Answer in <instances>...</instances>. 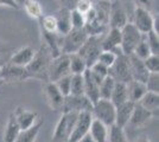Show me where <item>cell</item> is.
I'll list each match as a JSON object with an SVG mask.
<instances>
[{
    "instance_id": "6da1fadb",
    "label": "cell",
    "mask_w": 159,
    "mask_h": 142,
    "mask_svg": "<svg viewBox=\"0 0 159 142\" xmlns=\"http://www.w3.org/2000/svg\"><path fill=\"white\" fill-rule=\"evenodd\" d=\"M51 59H52V56L50 54L49 49L45 44H43L39 50L36 51L32 61L25 67L30 78H39V80L45 78L48 81L47 72Z\"/></svg>"
},
{
    "instance_id": "7a4b0ae2",
    "label": "cell",
    "mask_w": 159,
    "mask_h": 142,
    "mask_svg": "<svg viewBox=\"0 0 159 142\" xmlns=\"http://www.w3.org/2000/svg\"><path fill=\"white\" fill-rule=\"evenodd\" d=\"M88 33L83 28H71L69 32L61 38V54H76L83 43L87 41Z\"/></svg>"
},
{
    "instance_id": "3957f363",
    "label": "cell",
    "mask_w": 159,
    "mask_h": 142,
    "mask_svg": "<svg viewBox=\"0 0 159 142\" xmlns=\"http://www.w3.org/2000/svg\"><path fill=\"white\" fill-rule=\"evenodd\" d=\"M143 39H144V34L133 25V23H127L126 25L121 28V44H120V47H121L124 54H126V56L132 54L135 46Z\"/></svg>"
},
{
    "instance_id": "277c9868",
    "label": "cell",
    "mask_w": 159,
    "mask_h": 142,
    "mask_svg": "<svg viewBox=\"0 0 159 142\" xmlns=\"http://www.w3.org/2000/svg\"><path fill=\"white\" fill-rule=\"evenodd\" d=\"M77 115L79 113H74V111L62 114L53 131L52 142H68V139L75 126V122L77 120Z\"/></svg>"
},
{
    "instance_id": "5b68a950",
    "label": "cell",
    "mask_w": 159,
    "mask_h": 142,
    "mask_svg": "<svg viewBox=\"0 0 159 142\" xmlns=\"http://www.w3.org/2000/svg\"><path fill=\"white\" fill-rule=\"evenodd\" d=\"M92 115L94 118L105 123L107 127H111L115 122V105L111 100L99 98L95 103H93Z\"/></svg>"
},
{
    "instance_id": "8992f818",
    "label": "cell",
    "mask_w": 159,
    "mask_h": 142,
    "mask_svg": "<svg viewBox=\"0 0 159 142\" xmlns=\"http://www.w3.org/2000/svg\"><path fill=\"white\" fill-rule=\"evenodd\" d=\"M101 41H102V38L100 36H88L87 41L83 43L81 49L76 52L84 59L88 68H90L94 63L98 61L100 52L102 51Z\"/></svg>"
},
{
    "instance_id": "52a82bcc",
    "label": "cell",
    "mask_w": 159,
    "mask_h": 142,
    "mask_svg": "<svg viewBox=\"0 0 159 142\" xmlns=\"http://www.w3.org/2000/svg\"><path fill=\"white\" fill-rule=\"evenodd\" d=\"M69 64H70L69 54H61L60 56L52 58L48 68V82H56L64 76L71 75Z\"/></svg>"
},
{
    "instance_id": "ba28073f",
    "label": "cell",
    "mask_w": 159,
    "mask_h": 142,
    "mask_svg": "<svg viewBox=\"0 0 159 142\" xmlns=\"http://www.w3.org/2000/svg\"><path fill=\"white\" fill-rule=\"evenodd\" d=\"M108 75L113 77L115 82L128 83L129 81H132L128 56L124 54H118L114 63L112 64V67L108 68Z\"/></svg>"
},
{
    "instance_id": "9c48e42d",
    "label": "cell",
    "mask_w": 159,
    "mask_h": 142,
    "mask_svg": "<svg viewBox=\"0 0 159 142\" xmlns=\"http://www.w3.org/2000/svg\"><path fill=\"white\" fill-rule=\"evenodd\" d=\"M93 103L87 98L86 95H68L64 97L62 111L63 113H81V111H92Z\"/></svg>"
},
{
    "instance_id": "30bf717a",
    "label": "cell",
    "mask_w": 159,
    "mask_h": 142,
    "mask_svg": "<svg viewBox=\"0 0 159 142\" xmlns=\"http://www.w3.org/2000/svg\"><path fill=\"white\" fill-rule=\"evenodd\" d=\"M93 120L92 111H81L77 115V120L75 122V126L71 134L68 139V142H79L83 136L89 133L90 123Z\"/></svg>"
},
{
    "instance_id": "8fae6325",
    "label": "cell",
    "mask_w": 159,
    "mask_h": 142,
    "mask_svg": "<svg viewBox=\"0 0 159 142\" xmlns=\"http://www.w3.org/2000/svg\"><path fill=\"white\" fill-rule=\"evenodd\" d=\"M82 75L84 81V95L92 103H95L100 98L99 88L103 78H100L99 76H96L89 68L86 69V71Z\"/></svg>"
},
{
    "instance_id": "7c38bea8",
    "label": "cell",
    "mask_w": 159,
    "mask_h": 142,
    "mask_svg": "<svg viewBox=\"0 0 159 142\" xmlns=\"http://www.w3.org/2000/svg\"><path fill=\"white\" fill-rule=\"evenodd\" d=\"M0 74L1 80H4L5 82H21L30 78L26 69L24 67H18L8 62L0 68Z\"/></svg>"
},
{
    "instance_id": "4fadbf2b",
    "label": "cell",
    "mask_w": 159,
    "mask_h": 142,
    "mask_svg": "<svg viewBox=\"0 0 159 142\" xmlns=\"http://www.w3.org/2000/svg\"><path fill=\"white\" fill-rule=\"evenodd\" d=\"M127 14L125 8L122 6L120 0H115L111 2V10H109V17H108V24L111 27L115 28H122L126 25Z\"/></svg>"
},
{
    "instance_id": "5bb4252c",
    "label": "cell",
    "mask_w": 159,
    "mask_h": 142,
    "mask_svg": "<svg viewBox=\"0 0 159 142\" xmlns=\"http://www.w3.org/2000/svg\"><path fill=\"white\" fill-rule=\"evenodd\" d=\"M133 25L137 27L143 34L150 32L153 28V15L151 14L150 10L135 6Z\"/></svg>"
},
{
    "instance_id": "9a60e30c",
    "label": "cell",
    "mask_w": 159,
    "mask_h": 142,
    "mask_svg": "<svg viewBox=\"0 0 159 142\" xmlns=\"http://www.w3.org/2000/svg\"><path fill=\"white\" fill-rule=\"evenodd\" d=\"M128 59H129V69H131L132 80L145 83L148 75H150V71L146 69L144 61L138 58L135 54H133L128 56Z\"/></svg>"
},
{
    "instance_id": "2e32d148",
    "label": "cell",
    "mask_w": 159,
    "mask_h": 142,
    "mask_svg": "<svg viewBox=\"0 0 159 142\" xmlns=\"http://www.w3.org/2000/svg\"><path fill=\"white\" fill-rule=\"evenodd\" d=\"M44 93L50 108L52 110H61L64 101V96L56 87V84L53 82H48L44 87Z\"/></svg>"
},
{
    "instance_id": "e0dca14e",
    "label": "cell",
    "mask_w": 159,
    "mask_h": 142,
    "mask_svg": "<svg viewBox=\"0 0 159 142\" xmlns=\"http://www.w3.org/2000/svg\"><path fill=\"white\" fill-rule=\"evenodd\" d=\"M13 115L17 122H18V124H19L20 130L30 128L38 120V113L37 111L29 110L24 107H18L14 110Z\"/></svg>"
},
{
    "instance_id": "ac0fdd59",
    "label": "cell",
    "mask_w": 159,
    "mask_h": 142,
    "mask_svg": "<svg viewBox=\"0 0 159 142\" xmlns=\"http://www.w3.org/2000/svg\"><path fill=\"white\" fill-rule=\"evenodd\" d=\"M152 117V114L148 110H146L144 107H141L137 102V103H134V108H133L132 115H131L128 124L133 128H143Z\"/></svg>"
},
{
    "instance_id": "d6986e66",
    "label": "cell",
    "mask_w": 159,
    "mask_h": 142,
    "mask_svg": "<svg viewBox=\"0 0 159 142\" xmlns=\"http://www.w3.org/2000/svg\"><path fill=\"white\" fill-rule=\"evenodd\" d=\"M133 108H134V102L126 101L115 107V122L114 124L119 126L121 128H125L128 126V122L132 115Z\"/></svg>"
},
{
    "instance_id": "ffe728a7",
    "label": "cell",
    "mask_w": 159,
    "mask_h": 142,
    "mask_svg": "<svg viewBox=\"0 0 159 142\" xmlns=\"http://www.w3.org/2000/svg\"><path fill=\"white\" fill-rule=\"evenodd\" d=\"M36 54V50L31 46H23L17 50L8 59V63L18 65V67H26L30 62L32 61L33 56Z\"/></svg>"
},
{
    "instance_id": "44dd1931",
    "label": "cell",
    "mask_w": 159,
    "mask_h": 142,
    "mask_svg": "<svg viewBox=\"0 0 159 142\" xmlns=\"http://www.w3.org/2000/svg\"><path fill=\"white\" fill-rule=\"evenodd\" d=\"M121 44V28L111 27L107 34L101 41L102 50H109L112 51L114 49L120 46Z\"/></svg>"
},
{
    "instance_id": "7402d4cb",
    "label": "cell",
    "mask_w": 159,
    "mask_h": 142,
    "mask_svg": "<svg viewBox=\"0 0 159 142\" xmlns=\"http://www.w3.org/2000/svg\"><path fill=\"white\" fill-rule=\"evenodd\" d=\"M141 107H144L146 110H148L153 117H158L159 110V94L158 93H152V91H146L145 95L140 98L138 102Z\"/></svg>"
},
{
    "instance_id": "603a6c76",
    "label": "cell",
    "mask_w": 159,
    "mask_h": 142,
    "mask_svg": "<svg viewBox=\"0 0 159 142\" xmlns=\"http://www.w3.org/2000/svg\"><path fill=\"white\" fill-rule=\"evenodd\" d=\"M89 134L95 142H107L108 127L105 123H102L101 121L93 117L92 123H90V128H89Z\"/></svg>"
},
{
    "instance_id": "cb8c5ba5",
    "label": "cell",
    "mask_w": 159,
    "mask_h": 142,
    "mask_svg": "<svg viewBox=\"0 0 159 142\" xmlns=\"http://www.w3.org/2000/svg\"><path fill=\"white\" fill-rule=\"evenodd\" d=\"M127 84V95H128V101L131 102H137L140 101V98L145 95V93L147 91L146 89L145 83H141V82L138 81H129Z\"/></svg>"
},
{
    "instance_id": "d4e9b609",
    "label": "cell",
    "mask_w": 159,
    "mask_h": 142,
    "mask_svg": "<svg viewBox=\"0 0 159 142\" xmlns=\"http://www.w3.org/2000/svg\"><path fill=\"white\" fill-rule=\"evenodd\" d=\"M56 19H57V33L58 34L64 36L71 30L70 10L61 7L58 11V15H56Z\"/></svg>"
},
{
    "instance_id": "484cf974",
    "label": "cell",
    "mask_w": 159,
    "mask_h": 142,
    "mask_svg": "<svg viewBox=\"0 0 159 142\" xmlns=\"http://www.w3.org/2000/svg\"><path fill=\"white\" fill-rule=\"evenodd\" d=\"M42 126H43V121H37L30 128L20 130L14 142H34Z\"/></svg>"
},
{
    "instance_id": "4316f807",
    "label": "cell",
    "mask_w": 159,
    "mask_h": 142,
    "mask_svg": "<svg viewBox=\"0 0 159 142\" xmlns=\"http://www.w3.org/2000/svg\"><path fill=\"white\" fill-rule=\"evenodd\" d=\"M112 103L116 107L124 102L128 101V95H127V84L124 82H115L114 89L109 98Z\"/></svg>"
},
{
    "instance_id": "83f0119b",
    "label": "cell",
    "mask_w": 159,
    "mask_h": 142,
    "mask_svg": "<svg viewBox=\"0 0 159 142\" xmlns=\"http://www.w3.org/2000/svg\"><path fill=\"white\" fill-rule=\"evenodd\" d=\"M20 131V127L13 114H11L4 131V142H14Z\"/></svg>"
},
{
    "instance_id": "f1b7e54d",
    "label": "cell",
    "mask_w": 159,
    "mask_h": 142,
    "mask_svg": "<svg viewBox=\"0 0 159 142\" xmlns=\"http://www.w3.org/2000/svg\"><path fill=\"white\" fill-rule=\"evenodd\" d=\"M23 7H24L25 13L32 19L39 20L43 17V8L37 0H25V2L23 4Z\"/></svg>"
},
{
    "instance_id": "f546056e",
    "label": "cell",
    "mask_w": 159,
    "mask_h": 142,
    "mask_svg": "<svg viewBox=\"0 0 159 142\" xmlns=\"http://www.w3.org/2000/svg\"><path fill=\"white\" fill-rule=\"evenodd\" d=\"M69 57H70L69 67H70V74L71 75H82L86 71V69H88L87 63L79 54H69Z\"/></svg>"
},
{
    "instance_id": "4dcf8cb0",
    "label": "cell",
    "mask_w": 159,
    "mask_h": 142,
    "mask_svg": "<svg viewBox=\"0 0 159 142\" xmlns=\"http://www.w3.org/2000/svg\"><path fill=\"white\" fill-rule=\"evenodd\" d=\"M114 84H115L114 78L111 77L109 75H107L106 77L101 81V84H100V88H99L100 98L109 100V98H111V95H112L113 89H114Z\"/></svg>"
},
{
    "instance_id": "1f68e13d",
    "label": "cell",
    "mask_w": 159,
    "mask_h": 142,
    "mask_svg": "<svg viewBox=\"0 0 159 142\" xmlns=\"http://www.w3.org/2000/svg\"><path fill=\"white\" fill-rule=\"evenodd\" d=\"M107 142H128L125 130L116 124H112L108 127V139Z\"/></svg>"
},
{
    "instance_id": "d6a6232c",
    "label": "cell",
    "mask_w": 159,
    "mask_h": 142,
    "mask_svg": "<svg viewBox=\"0 0 159 142\" xmlns=\"http://www.w3.org/2000/svg\"><path fill=\"white\" fill-rule=\"evenodd\" d=\"M40 31H44L48 33H55L57 32V19L56 15H43L39 19Z\"/></svg>"
},
{
    "instance_id": "836d02e7",
    "label": "cell",
    "mask_w": 159,
    "mask_h": 142,
    "mask_svg": "<svg viewBox=\"0 0 159 142\" xmlns=\"http://www.w3.org/2000/svg\"><path fill=\"white\" fill-rule=\"evenodd\" d=\"M69 95H84V81H83V75H71L70 94Z\"/></svg>"
},
{
    "instance_id": "e575fe53",
    "label": "cell",
    "mask_w": 159,
    "mask_h": 142,
    "mask_svg": "<svg viewBox=\"0 0 159 142\" xmlns=\"http://www.w3.org/2000/svg\"><path fill=\"white\" fill-rule=\"evenodd\" d=\"M145 41L151 50L152 54H159V36L157 32L151 30L145 34Z\"/></svg>"
},
{
    "instance_id": "d590c367",
    "label": "cell",
    "mask_w": 159,
    "mask_h": 142,
    "mask_svg": "<svg viewBox=\"0 0 159 142\" xmlns=\"http://www.w3.org/2000/svg\"><path fill=\"white\" fill-rule=\"evenodd\" d=\"M70 23L71 28H83L86 25V17L77 10L73 8L70 10Z\"/></svg>"
},
{
    "instance_id": "8d00e7d4",
    "label": "cell",
    "mask_w": 159,
    "mask_h": 142,
    "mask_svg": "<svg viewBox=\"0 0 159 142\" xmlns=\"http://www.w3.org/2000/svg\"><path fill=\"white\" fill-rule=\"evenodd\" d=\"M133 54H135L138 58H140V59H146L150 54H151V50H150V47H148V45H147V43H146L145 41V34H144V39L140 41L139 44L135 46V49H134V51H133Z\"/></svg>"
},
{
    "instance_id": "74e56055",
    "label": "cell",
    "mask_w": 159,
    "mask_h": 142,
    "mask_svg": "<svg viewBox=\"0 0 159 142\" xmlns=\"http://www.w3.org/2000/svg\"><path fill=\"white\" fill-rule=\"evenodd\" d=\"M145 85L147 91L159 94V72H150L145 82Z\"/></svg>"
},
{
    "instance_id": "f35d334b",
    "label": "cell",
    "mask_w": 159,
    "mask_h": 142,
    "mask_svg": "<svg viewBox=\"0 0 159 142\" xmlns=\"http://www.w3.org/2000/svg\"><path fill=\"white\" fill-rule=\"evenodd\" d=\"M70 81H71V75H68V76L60 78L58 81L53 82L64 97L70 94Z\"/></svg>"
},
{
    "instance_id": "ab89813d",
    "label": "cell",
    "mask_w": 159,
    "mask_h": 142,
    "mask_svg": "<svg viewBox=\"0 0 159 142\" xmlns=\"http://www.w3.org/2000/svg\"><path fill=\"white\" fill-rule=\"evenodd\" d=\"M115 58H116V54H114L113 51H109V50H102V51L100 52L99 57H98V61L109 68V67H112V64L114 63Z\"/></svg>"
},
{
    "instance_id": "60d3db41",
    "label": "cell",
    "mask_w": 159,
    "mask_h": 142,
    "mask_svg": "<svg viewBox=\"0 0 159 142\" xmlns=\"http://www.w3.org/2000/svg\"><path fill=\"white\" fill-rule=\"evenodd\" d=\"M144 64L150 72H159V54H150L144 59Z\"/></svg>"
},
{
    "instance_id": "b9f144b4",
    "label": "cell",
    "mask_w": 159,
    "mask_h": 142,
    "mask_svg": "<svg viewBox=\"0 0 159 142\" xmlns=\"http://www.w3.org/2000/svg\"><path fill=\"white\" fill-rule=\"evenodd\" d=\"M89 69H90L96 76H99L100 78H105L107 75H108V67H106V65L102 64V63H100L99 61L95 62Z\"/></svg>"
},
{
    "instance_id": "7bdbcfd3",
    "label": "cell",
    "mask_w": 159,
    "mask_h": 142,
    "mask_svg": "<svg viewBox=\"0 0 159 142\" xmlns=\"http://www.w3.org/2000/svg\"><path fill=\"white\" fill-rule=\"evenodd\" d=\"M93 0H77L76 5H75V10H77L79 12L86 15L93 7Z\"/></svg>"
},
{
    "instance_id": "ee69618b",
    "label": "cell",
    "mask_w": 159,
    "mask_h": 142,
    "mask_svg": "<svg viewBox=\"0 0 159 142\" xmlns=\"http://www.w3.org/2000/svg\"><path fill=\"white\" fill-rule=\"evenodd\" d=\"M61 7H64L68 10H73L75 8V5L77 2V0H57Z\"/></svg>"
},
{
    "instance_id": "f6af8a7d",
    "label": "cell",
    "mask_w": 159,
    "mask_h": 142,
    "mask_svg": "<svg viewBox=\"0 0 159 142\" xmlns=\"http://www.w3.org/2000/svg\"><path fill=\"white\" fill-rule=\"evenodd\" d=\"M137 7H143L146 10H150L153 4V0H133Z\"/></svg>"
},
{
    "instance_id": "bcb514c9",
    "label": "cell",
    "mask_w": 159,
    "mask_h": 142,
    "mask_svg": "<svg viewBox=\"0 0 159 142\" xmlns=\"http://www.w3.org/2000/svg\"><path fill=\"white\" fill-rule=\"evenodd\" d=\"M0 6L10 7V8H14V10L19 8L18 4L16 2V0H0Z\"/></svg>"
},
{
    "instance_id": "7dc6e473",
    "label": "cell",
    "mask_w": 159,
    "mask_h": 142,
    "mask_svg": "<svg viewBox=\"0 0 159 142\" xmlns=\"http://www.w3.org/2000/svg\"><path fill=\"white\" fill-rule=\"evenodd\" d=\"M158 24H159V17L158 14L156 15V17H153V31L154 32H157V33L159 34V28H158Z\"/></svg>"
},
{
    "instance_id": "c3c4849f",
    "label": "cell",
    "mask_w": 159,
    "mask_h": 142,
    "mask_svg": "<svg viewBox=\"0 0 159 142\" xmlns=\"http://www.w3.org/2000/svg\"><path fill=\"white\" fill-rule=\"evenodd\" d=\"M79 142H95V141L93 140V137L90 136V134L88 133V134H86V135L83 136V137H82Z\"/></svg>"
},
{
    "instance_id": "681fc988",
    "label": "cell",
    "mask_w": 159,
    "mask_h": 142,
    "mask_svg": "<svg viewBox=\"0 0 159 142\" xmlns=\"http://www.w3.org/2000/svg\"><path fill=\"white\" fill-rule=\"evenodd\" d=\"M134 142H151V141L148 140V137H147V136H141V137H139L138 140H135Z\"/></svg>"
},
{
    "instance_id": "f907efd6",
    "label": "cell",
    "mask_w": 159,
    "mask_h": 142,
    "mask_svg": "<svg viewBox=\"0 0 159 142\" xmlns=\"http://www.w3.org/2000/svg\"><path fill=\"white\" fill-rule=\"evenodd\" d=\"M5 51H6V47H5V45L0 43V56H2V54H5Z\"/></svg>"
},
{
    "instance_id": "816d5d0a",
    "label": "cell",
    "mask_w": 159,
    "mask_h": 142,
    "mask_svg": "<svg viewBox=\"0 0 159 142\" xmlns=\"http://www.w3.org/2000/svg\"><path fill=\"white\" fill-rule=\"evenodd\" d=\"M108 1H111V2H112V1H115V0H108Z\"/></svg>"
},
{
    "instance_id": "f5cc1de1",
    "label": "cell",
    "mask_w": 159,
    "mask_h": 142,
    "mask_svg": "<svg viewBox=\"0 0 159 142\" xmlns=\"http://www.w3.org/2000/svg\"><path fill=\"white\" fill-rule=\"evenodd\" d=\"M0 80H1V74H0Z\"/></svg>"
}]
</instances>
